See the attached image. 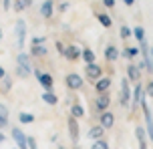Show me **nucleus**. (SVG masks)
<instances>
[{"label":"nucleus","instance_id":"35","mask_svg":"<svg viewBox=\"0 0 153 149\" xmlns=\"http://www.w3.org/2000/svg\"><path fill=\"white\" fill-rule=\"evenodd\" d=\"M28 137V149H38V143H36V139L32 137V135H26Z\"/></svg>","mask_w":153,"mask_h":149},{"label":"nucleus","instance_id":"37","mask_svg":"<svg viewBox=\"0 0 153 149\" xmlns=\"http://www.w3.org/2000/svg\"><path fill=\"white\" fill-rule=\"evenodd\" d=\"M145 95L153 99V81H149V83H147V87H145Z\"/></svg>","mask_w":153,"mask_h":149},{"label":"nucleus","instance_id":"43","mask_svg":"<svg viewBox=\"0 0 153 149\" xmlns=\"http://www.w3.org/2000/svg\"><path fill=\"white\" fill-rule=\"evenodd\" d=\"M4 141H6V135H4V133H2V131H0V145H2V143H4Z\"/></svg>","mask_w":153,"mask_h":149},{"label":"nucleus","instance_id":"38","mask_svg":"<svg viewBox=\"0 0 153 149\" xmlns=\"http://www.w3.org/2000/svg\"><path fill=\"white\" fill-rule=\"evenodd\" d=\"M69 10V2H62V4H59V12H67Z\"/></svg>","mask_w":153,"mask_h":149},{"label":"nucleus","instance_id":"21","mask_svg":"<svg viewBox=\"0 0 153 149\" xmlns=\"http://www.w3.org/2000/svg\"><path fill=\"white\" fill-rule=\"evenodd\" d=\"M71 117H75V119H83L85 117V107L79 101H75L73 105H71Z\"/></svg>","mask_w":153,"mask_h":149},{"label":"nucleus","instance_id":"26","mask_svg":"<svg viewBox=\"0 0 153 149\" xmlns=\"http://www.w3.org/2000/svg\"><path fill=\"white\" fill-rule=\"evenodd\" d=\"M85 61V64H91V63H97V56L93 53V48H83V56H81Z\"/></svg>","mask_w":153,"mask_h":149},{"label":"nucleus","instance_id":"34","mask_svg":"<svg viewBox=\"0 0 153 149\" xmlns=\"http://www.w3.org/2000/svg\"><path fill=\"white\" fill-rule=\"evenodd\" d=\"M30 44H46V36H34L30 40Z\"/></svg>","mask_w":153,"mask_h":149},{"label":"nucleus","instance_id":"47","mask_svg":"<svg viewBox=\"0 0 153 149\" xmlns=\"http://www.w3.org/2000/svg\"><path fill=\"white\" fill-rule=\"evenodd\" d=\"M59 149H67V147H65V145H59Z\"/></svg>","mask_w":153,"mask_h":149},{"label":"nucleus","instance_id":"44","mask_svg":"<svg viewBox=\"0 0 153 149\" xmlns=\"http://www.w3.org/2000/svg\"><path fill=\"white\" fill-rule=\"evenodd\" d=\"M6 77V71H4V69H2V67H0V81H2V79Z\"/></svg>","mask_w":153,"mask_h":149},{"label":"nucleus","instance_id":"28","mask_svg":"<svg viewBox=\"0 0 153 149\" xmlns=\"http://www.w3.org/2000/svg\"><path fill=\"white\" fill-rule=\"evenodd\" d=\"M133 36L137 39V42H143L145 40V28L143 26H135L133 28Z\"/></svg>","mask_w":153,"mask_h":149},{"label":"nucleus","instance_id":"5","mask_svg":"<svg viewBox=\"0 0 153 149\" xmlns=\"http://www.w3.org/2000/svg\"><path fill=\"white\" fill-rule=\"evenodd\" d=\"M93 107H95V111L97 113H105V111H109V107H111V95L109 93H101L95 97V101H93Z\"/></svg>","mask_w":153,"mask_h":149},{"label":"nucleus","instance_id":"46","mask_svg":"<svg viewBox=\"0 0 153 149\" xmlns=\"http://www.w3.org/2000/svg\"><path fill=\"white\" fill-rule=\"evenodd\" d=\"M4 39V32H2V28H0V40Z\"/></svg>","mask_w":153,"mask_h":149},{"label":"nucleus","instance_id":"27","mask_svg":"<svg viewBox=\"0 0 153 149\" xmlns=\"http://www.w3.org/2000/svg\"><path fill=\"white\" fill-rule=\"evenodd\" d=\"M18 121H20L22 125H30L32 121H34V115H32V113H26V111H20V113H18Z\"/></svg>","mask_w":153,"mask_h":149},{"label":"nucleus","instance_id":"3","mask_svg":"<svg viewBox=\"0 0 153 149\" xmlns=\"http://www.w3.org/2000/svg\"><path fill=\"white\" fill-rule=\"evenodd\" d=\"M131 97H133V89H131V83L127 77L121 79V93H119V101H121L123 107H129L131 105Z\"/></svg>","mask_w":153,"mask_h":149},{"label":"nucleus","instance_id":"29","mask_svg":"<svg viewBox=\"0 0 153 149\" xmlns=\"http://www.w3.org/2000/svg\"><path fill=\"white\" fill-rule=\"evenodd\" d=\"M119 36H121L123 40H127L129 36H133V28H129L127 24H123L121 28H119Z\"/></svg>","mask_w":153,"mask_h":149},{"label":"nucleus","instance_id":"31","mask_svg":"<svg viewBox=\"0 0 153 149\" xmlns=\"http://www.w3.org/2000/svg\"><path fill=\"white\" fill-rule=\"evenodd\" d=\"M10 87H12V77H4L2 79V87H0V89H2V93H8V91H10Z\"/></svg>","mask_w":153,"mask_h":149},{"label":"nucleus","instance_id":"32","mask_svg":"<svg viewBox=\"0 0 153 149\" xmlns=\"http://www.w3.org/2000/svg\"><path fill=\"white\" fill-rule=\"evenodd\" d=\"M54 48H56V53H59V55H62V56H65V48H67V44H65V42L56 40V42H54Z\"/></svg>","mask_w":153,"mask_h":149},{"label":"nucleus","instance_id":"10","mask_svg":"<svg viewBox=\"0 0 153 149\" xmlns=\"http://www.w3.org/2000/svg\"><path fill=\"white\" fill-rule=\"evenodd\" d=\"M135 139H137L139 149H147V145H149V135H147L145 125H137L135 127Z\"/></svg>","mask_w":153,"mask_h":149},{"label":"nucleus","instance_id":"22","mask_svg":"<svg viewBox=\"0 0 153 149\" xmlns=\"http://www.w3.org/2000/svg\"><path fill=\"white\" fill-rule=\"evenodd\" d=\"M95 16H97V20L101 22L103 28H111V26H113V18H111L109 14H105V12H97Z\"/></svg>","mask_w":153,"mask_h":149},{"label":"nucleus","instance_id":"6","mask_svg":"<svg viewBox=\"0 0 153 149\" xmlns=\"http://www.w3.org/2000/svg\"><path fill=\"white\" fill-rule=\"evenodd\" d=\"M14 32H16V47L24 48V44H26V22H24L22 18H18V20H16Z\"/></svg>","mask_w":153,"mask_h":149},{"label":"nucleus","instance_id":"41","mask_svg":"<svg viewBox=\"0 0 153 149\" xmlns=\"http://www.w3.org/2000/svg\"><path fill=\"white\" fill-rule=\"evenodd\" d=\"M103 4H105L107 8H113L115 6V0H103Z\"/></svg>","mask_w":153,"mask_h":149},{"label":"nucleus","instance_id":"20","mask_svg":"<svg viewBox=\"0 0 153 149\" xmlns=\"http://www.w3.org/2000/svg\"><path fill=\"white\" fill-rule=\"evenodd\" d=\"M40 99L46 103V105H51V107H54L56 103H59V95L54 93V91H42V95H40Z\"/></svg>","mask_w":153,"mask_h":149},{"label":"nucleus","instance_id":"8","mask_svg":"<svg viewBox=\"0 0 153 149\" xmlns=\"http://www.w3.org/2000/svg\"><path fill=\"white\" fill-rule=\"evenodd\" d=\"M12 141L16 143V149H28V137L20 127H12Z\"/></svg>","mask_w":153,"mask_h":149},{"label":"nucleus","instance_id":"33","mask_svg":"<svg viewBox=\"0 0 153 149\" xmlns=\"http://www.w3.org/2000/svg\"><path fill=\"white\" fill-rule=\"evenodd\" d=\"M16 75H18L20 79H28V75H30V73H28V71H24L22 67H16Z\"/></svg>","mask_w":153,"mask_h":149},{"label":"nucleus","instance_id":"2","mask_svg":"<svg viewBox=\"0 0 153 149\" xmlns=\"http://www.w3.org/2000/svg\"><path fill=\"white\" fill-rule=\"evenodd\" d=\"M67 129H69V137H71V143L79 147V141H81V129H79V119L71 117L67 119Z\"/></svg>","mask_w":153,"mask_h":149},{"label":"nucleus","instance_id":"42","mask_svg":"<svg viewBox=\"0 0 153 149\" xmlns=\"http://www.w3.org/2000/svg\"><path fill=\"white\" fill-rule=\"evenodd\" d=\"M123 2H125V6H133L135 4V0H123Z\"/></svg>","mask_w":153,"mask_h":149},{"label":"nucleus","instance_id":"14","mask_svg":"<svg viewBox=\"0 0 153 149\" xmlns=\"http://www.w3.org/2000/svg\"><path fill=\"white\" fill-rule=\"evenodd\" d=\"M99 125L107 131V129H111V127L115 125V115H113V111H105V113H101V117H99Z\"/></svg>","mask_w":153,"mask_h":149},{"label":"nucleus","instance_id":"15","mask_svg":"<svg viewBox=\"0 0 153 149\" xmlns=\"http://www.w3.org/2000/svg\"><path fill=\"white\" fill-rule=\"evenodd\" d=\"M143 97H147V95H145V89H143V85H141V83H137V85L133 87V97H131V99H133V105H131V109H135L139 103H141V99H143Z\"/></svg>","mask_w":153,"mask_h":149},{"label":"nucleus","instance_id":"16","mask_svg":"<svg viewBox=\"0 0 153 149\" xmlns=\"http://www.w3.org/2000/svg\"><path fill=\"white\" fill-rule=\"evenodd\" d=\"M93 87H95V93H97V95L109 93V89H111V79H109V77H101Z\"/></svg>","mask_w":153,"mask_h":149},{"label":"nucleus","instance_id":"25","mask_svg":"<svg viewBox=\"0 0 153 149\" xmlns=\"http://www.w3.org/2000/svg\"><path fill=\"white\" fill-rule=\"evenodd\" d=\"M139 53H141L139 47H125V48H123V53H121V56H123V59H135Z\"/></svg>","mask_w":153,"mask_h":149},{"label":"nucleus","instance_id":"7","mask_svg":"<svg viewBox=\"0 0 153 149\" xmlns=\"http://www.w3.org/2000/svg\"><path fill=\"white\" fill-rule=\"evenodd\" d=\"M65 85L69 87L71 91H81L85 85V79L79 75V73H69L67 77H65Z\"/></svg>","mask_w":153,"mask_h":149},{"label":"nucleus","instance_id":"40","mask_svg":"<svg viewBox=\"0 0 153 149\" xmlns=\"http://www.w3.org/2000/svg\"><path fill=\"white\" fill-rule=\"evenodd\" d=\"M4 127H8V119L0 117V131H2V129H4Z\"/></svg>","mask_w":153,"mask_h":149},{"label":"nucleus","instance_id":"23","mask_svg":"<svg viewBox=\"0 0 153 149\" xmlns=\"http://www.w3.org/2000/svg\"><path fill=\"white\" fill-rule=\"evenodd\" d=\"M28 50H30L32 56H46V53H48L45 44H30V47H28Z\"/></svg>","mask_w":153,"mask_h":149},{"label":"nucleus","instance_id":"45","mask_svg":"<svg viewBox=\"0 0 153 149\" xmlns=\"http://www.w3.org/2000/svg\"><path fill=\"white\" fill-rule=\"evenodd\" d=\"M149 55H151V61H153V47L149 48Z\"/></svg>","mask_w":153,"mask_h":149},{"label":"nucleus","instance_id":"4","mask_svg":"<svg viewBox=\"0 0 153 149\" xmlns=\"http://www.w3.org/2000/svg\"><path fill=\"white\" fill-rule=\"evenodd\" d=\"M101 77H103V69H101V64H97V63L85 64V79H87L91 85H95Z\"/></svg>","mask_w":153,"mask_h":149},{"label":"nucleus","instance_id":"11","mask_svg":"<svg viewBox=\"0 0 153 149\" xmlns=\"http://www.w3.org/2000/svg\"><path fill=\"white\" fill-rule=\"evenodd\" d=\"M81 56H83V50H81V47H76V44H67V48H65V59H67V61H71V63H76Z\"/></svg>","mask_w":153,"mask_h":149},{"label":"nucleus","instance_id":"36","mask_svg":"<svg viewBox=\"0 0 153 149\" xmlns=\"http://www.w3.org/2000/svg\"><path fill=\"white\" fill-rule=\"evenodd\" d=\"M0 117L8 119V107L4 105V103H0Z\"/></svg>","mask_w":153,"mask_h":149},{"label":"nucleus","instance_id":"13","mask_svg":"<svg viewBox=\"0 0 153 149\" xmlns=\"http://www.w3.org/2000/svg\"><path fill=\"white\" fill-rule=\"evenodd\" d=\"M16 67H22L24 71L32 73L34 69H32V59L26 53H18V56H16Z\"/></svg>","mask_w":153,"mask_h":149},{"label":"nucleus","instance_id":"1","mask_svg":"<svg viewBox=\"0 0 153 149\" xmlns=\"http://www.w3.org/2000/svg\"><path fill=\"white\" fill-rule=\"evenodd\" d=\"M141 109H143V117H145V129H147V135H149V139L153 141V109L147 105V97L141 99Z\"/></svg>","mask_w":153,"mask_h":149},{"label":"nucleus","instance_id":"24","mask_svg":"<svg viewBox=\"0 0 153 149\" xmlns=\"http://www.w3.org/2000/svg\"><path fill=\"white\" fill-rule=\"evenodd\" d=\"M32 0H12V8H14L16 12H22L26 8H30Z\"/></svg>","mask_w":153,"mask_h":149},{"label":"nucleus","instance_id":"12","mask_svg":"<svg viewBox=\"0 0 153 149\" xmlns=\"http://www.w3.org/2000/svg\"><path fill=\"white\" fill-rule=\"evenodd\" d=\"M127 79H129V83H141V71H139V67L135 63H129L127 64Z\"/></svg>","mask_w":153,"mask_h":149},{"label":"nucleus","instance_id":"17","mask_svg":"<svg viewBox=\"0 0 153 149\" xmlns=\"http://www.w3.org/2000/svg\"><path fill=\"white\" fill-rule=\"evenodd\" d=\"M119 56H121V53H119V48L115 47V44H107L105 47V59H107L109 63H117Z\"/></svg>","mask_w":153,"mask_h":149},{"label":"nucleus","instance_id":"39","mask_svg":"<svg viewBox=\"0 0 153 149\" xmlns=\"http://www.w3.org/2000/svg\"><path fill=\"white\" fill-rule=\"evenodd\" d=\"M2 6H4V10H10L12 8V0H2Z\"/></svg>","mask_w":153,"mask_h":149},{"label":"nucleus","instance_id":"19","mask_svg":"<svg viewBox=\"0 0 153 149\" xmlns=\"http://www.w3.org/2000/svg\"><path fill=\"white\" fill-rule=\"evenodd\" d=\"M103 135H105V129H103L101 125H93V127H89V131H87V137H89L91 141L103 139Z\"/></svg>","mask_w":153,"mask_h":149},{"label":"nucleus","instance_id":"9","mask_svg":"<svg viewBox=\"0 0 153 149\" xmlns=\"http://www.w3.org/2000/svg\"><path fill=\"white\" fill-rule=\"evenodd\" d=\"M32 73L36 75L38 83H40V87H42L45 91H53V87H54V79H53V75H51V73H40L38 69H34Z\"/></svg>","mask_w":153,"mask_h":149},{"label":"nucleus","instance_id":"30","mask_svg":"<svg viewBox=\"0 0 153 149\" xmlns=\"http://www.w3.org/2000/svg\"><path fill=\"white\" fill-rule=\"evenodd\" d=\"M91 149H109V141L107 139H97L91 143Z\"/></svg>","mask_w":153,"mask_h":149},{"label":"nucleus","instance_id":"18","mask_svg":"<svg viewBox=\"0 0 153 149\" xmlns=\"http://www.w3.org/2000/svg\"><path fill=\"white\" fill-rule=\"evenodd\" d=\"M53 14H54V4H53V0H45L42 4H40V16L42 18H53Z\"/></svg>","mask_w":153,"mask_h":149}]
</instances>
